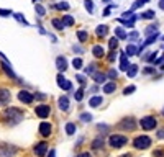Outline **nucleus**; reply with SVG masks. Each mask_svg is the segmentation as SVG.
I'll return each instance as SVG.
<instances>
[{"label": "nucleus", "instance_id": "obj_45", "mask_svg": "<svg viewBox=\"0 0 164 157\" xmlns=\"http://www.w3.org/2000/svg\"><path fill=\"white\" fill-rule=\"evenodd\" d=\"M138 33H136V31H133V33H130V35H128V38H130V39H136V38H138Z\"/></svg>", "mask_w": 164, "mask_h": 157}, {"label": "nucleus", "instance_id": "obj_41", "mask_svg": "<svg viewBox=\"0 0 164 157\" xmlns=\"http://www.w3.org/2000/svg\"><path fill=\"white\" fill-rule=\"evenodd\" d=\"M153 16H154V12L149 10V12H146V13H143V15H141V18H153Z\"/></svg>", "mask_w": 164, "mask_h": 157}, {"label": "nucleus", "instance_id": "obj_53", "mask_svg": "<svg viewBox=\"0 0 164 157\" xmlns=\"http://www.w3.org/2000/svg\"><path fill=\"white\" fill-rule=\"evenodd\" d=\"M141 2H143V3H146V2H148V0H141Z\"/></svg>", "mask_w": 164, "mask_h": 157}, {"label": "nucleus", "instance_id": "obj_36", "mask_svg": "<svg viewBox=\"0 0 164 157\" xmlns=\"http://www.w3.org/2000/svg\"><path fill=\"white\" fill-rule=\"evenodd\" d=\"M77 38H79L81 43H84V41L87 39V33H85V31H79V33H77Z\"/></svg>", "mask_w": 164, "mask_h": 157}, {"label": "nucleus", "instance_id": "obj_4", "mask_svg": "<svg viewBox=\"0 0 164 157\" xmlns=\"http://www.w3.org/2000/svg\"><path fill=\"white\" fill-rule=\"evenodd\" d=\"M133 146L136 147V149H148V147L151 146V139H149L148 136H138V137H135Z\"/></svg>", "mask_w": 164, "mask_h": 157}, {"label": "nucleus", "instance_id": "obj_38", "mask_svg": "<svg viewBox=\"0 0 164 157\" xmlns=\"http://www.w3.org/2000/svg\"><path fill=\"white\" fill-rule=\"evenodd\" d=\"M36 12H38V15L40 16H44V13H46L44 7H41V5H36Z\"/></svg>", "mask_w": 164, "mask_h": 157}, {"label": "nucleus", "instance_id": "obj_8", "mask_svg": "<svg viewBox=\"0 0 164 157\" xmlns=\"http://www.w3.org/2000/svg\"><path fill=\"white\" fill-rule=\"evenodd\" d=\"M33 151H35V154L38 157L46 156V154H48V144L44 141H41V142H38V144L35 146V149H33Z\"/></svg>", "mask_w": 164, "mask_h": 157}, {"label": "nucleus", "instance_id": "obj_30", "mask_svg": "<svg viewBox=\"0 0 164 157\" xmlns=\"http://www.w3.org/2000/svg\"><path fill=\"white\" fill-rule=\"evenodd\" d=\"M81 121H84V123L92 121V115H90V113H82L81 115Z\"/></svg>", "mask_w": 164, "mask_h": 157}, {"label": "nucleus", "instance_id": "obj_21", "mask_svg": "<svg viewBox=\"0 0 164 157\" xmlns=\"http://www.w3.org/2000/svg\"><path fill=\"white\" fill-rule=\"evenodd\" d=\"M136 52H138V49H136V46L135 44H128L126 46V52H125V54H126V56H135V54H136Z\"/></svg>", "mask_w": 164, "mask_h": 157}, {"label": "nucleus", "instance_id": "obj_6", "mask_svg": "<svg viewBox=\"0 0 164 157\" xmlns=\"http://www.w3.org/2000/svg\"><path fill=\"white\" fill-rule=\"evenodd\" d=\"M16 152V147L10 144H0V157H13Z\"/></svg>", "mask_w": 164, "mask_h": 157}, {"label": "nucleus", "instance_id": "obj_35", "mask_svg": "<svg viewBox=\"0 0 164 157\" xmlns=\"http://www.w3.org/2000/svg\"><path fill=\"white\" fill-rule=\"evenodd\" d=\"M13 16H15V18H16V20H18V21H20V23H23V25H28V21L25 20V16L21 15V13H15V15H13Z\"/></svg>", "mask_w": 164, "mask_h": 157}, {"label": "nucleus", "instance_id": "obj_52", "mask_svg": "<svg viewBox=\"0 0 164 157\" xmlns=\"http://www.w3.org/2000/svg\"><path fill=\"white\" fill-rule=\"evenodd\" d=\"M90 90H92V92H98V85H97V84H95V85H92V88H90Z\"/></svg>", "mask_w": 164, "mask_h": 157}, {"label": "nucleus", "instance_id": "obj_47", "mask_svg": "<svg viewBox=\"0 0 164 157\" xmlns=\"http://www.w3.org/2000/svg\"><path fill=\"white\" fill-rule=\"evenodd\" d=\"M153 72H154V69H153V67H146V69L143 71V74H153Z\"/></svg>", "mask_w": 164, "mask_h": 157}, {"label": "nucleus", "instance_id": "obj_17", "mask_svg": "<svg viewBox=\"0 0 164 157\" xmlns=\"http://www.w3.org/2000/svg\"><path fill=\"white\" fill-rule=\"evenodd\" d=\"M92 54H94V56H95V57H103V54H105V51H103V48H102V46H94V48H92Z\"/></svg>", "mask_w": 164, "mask_h": 157}, {"label": "nucleus", "instance_id": "obj_39", "mask_svg": "<svg viewBox=\"0 0 164 157\" xmlns=\"http://www.w3.org/2000/svg\"><path fill=\"white\" fill-rule=\"evenodd\" d=\"M135 88H136L135 85H130V87H126V88L123 90V93H125V95H130V93H133L135 92Z\"/></svg>", "mask_w": 164, "mask_h": 157}, {"label": "nucleus", "instance_id": "obj_14", "mask_svg": "<svg viewBox=\"0 0 164 157\" xmlns=\"http://www.w3.org/2000/svg\"><path fill=\"white\" fill-rule=\"evenodd\" d=\"M2 69L5 71V74H7L8 77H12V79H16V74L13 72V69H12V67L8 66V62H7V61L2 62Z\"/></svg>", "mask_w": 164, "mask_h": 157}, {"label": "nucleus", "instance_id": "obj_46", "mask_svg": "<svg viewBox=\"0 0 164 157\" xmlns=\"http://www.w3.org/2000/svg\"><path fill=\"white\" fill-rule=\"evenodd\" d=\"M115 56H117V52H115V51H112V52H110V56H108V61H110V62H113Z\"/></svg>", "mask_w": 164, "mask_h": 157}, {"label": "nucleus", "instance_id": "obj_3", "mask_svg": "<svg viewBox=\"0 0 164 157\" xmlns=\"http://www.w3.org/2000/svg\"><path fill=\"white\" fill-rule=\"evenodd\" d=\"M139 124H141V128H143L144 131H151V129L156 128L158 121H156V118H154V116H144V118H141Z\"/></svg>", "mask_w": 164, "mask_h": 157}, {"label": "nucleus", "instance_id": "obj_50", "mask_svg": "<svg viewBox=\"0 0 164 157\" xmlns=\"http://www.w3.org/2000/svg\"><path fill=\"white\" fill-rule=\"evenodd\" d=\"M48 157H56V151H54V149H51V151H49V156Z\"/></svg>", "mask_w": 164, "mask_h": 157}, {"label": "nucleus", "instance_id": "obj_29", "mask_svg": "<svg viewBox=\"0 0 164 157\" xmlns=\"http://www.w3.org/2000/svg\"><path fill=\"white\" fill-rule=\"evenodd\" d=\"M53 26H54L56 30L61 31L62 28H64V23H62V20H53Z\"/></svg>", "mask_w": 164, "mask_h": 157}, {"label": "nucleus", "instance_id": "obj_44", "mask_svg": "<svg viewBox=\"0 0 164 157\" xmlns=\"http://www.w3.org/2000/svg\"><path fill=\"white\" fill-rule=\"evenodd\" d=\"M156 33V26H148V28H146V35H149V33Z\"/></svg>", "mask_w": 164, "mask_h": 157}, {"label": "nucleus", "instance_id": "obj_2", "mask_svg": "<svg viewBox=\"0 0 164 157\" xmlns=\"http://www.w3.org/2000/svg\"><path fill=\"white\" fill-rule=\"evenodd\" d=\"M128 142V137L122 136V134H112L110 139H108V144L113 147V149H118V147H123Z\"/></svg>", "mask_w": 164, "mask_h": 157}, {"label": "nucleus", "instance_id": "obj_15", "mask_svg": "<svg viewBox=\"0 0 164 157\" xmlns=\"http://www.w3.org/2000/svg\"><path fill=\"white\" fill-rule=\"evenodd\" d=\"M57 105H59V108H61L62 111H67L69 110V98L67 97H61L57 100Z\"/></svg>", "mask_w": 164, "mask_h": 157}, {"label": "nucleus", "instance_id": "obj_26", "mask_svg": "<svg viewBox=\"0 0 164 157\" xmlns=\"http://www.w3.org/2000/svg\"><path fill=\"white\" fill-rule=\"evenodd\" d=\"M62 23H64V26H72L74 25V18H72L71 15H66L62 18Z\"/></svg>", "mask_w": 164, "mask_h": 157}, {"label": "nucleus", "instance_id": "obj_31", "mask_svg": "<svg viewBox=\"0 0 164 157\" xmlns=\"http://www.w3.org/2000/svg\"><path fill=\"white\" fill-rule=\"evenodd\" d=\"M84 5H85V8H87L89 13H92V12H94V3H92V0H84Z\"/></svg>", "mask_w": 164, "mask_h": 157}, {"label": "nucleus", "instance_id": "obj_42", "mask_svg": "<svg viewBox=\"0 0 164 157\" xmlns=\"http://www.w3.org/2000/svg\"><path fill=\"white\" fill-rule=\"evenodd\" d=\"M0 15H2V16H8V15H12V10H5V8H0Z\"/></svg>", "mask_w": 164, "mask_h": 157}, {"label": "nucleus", "instance_id": "obj_49", "mask_svg": "<svg viewBox=\"0 0 164 157\" xmlns=\"http://www.w3.org/2000/svg\"><path fill=\"white\" fill-rule=\"evenodd\" d=\"M77 157H92V156H90L89 152H81V154H79Z\"/></svg>", "mask_w": 164, "mask_h": 157}, {"label": "nucleus", "instance_id": "obj_37", "mask_svg": "<svg viewBox=\"0 0 164 157\" xmlns=\"http://www.w3.org/2000/svg\"><path fill=\"white\" fill-rule=\"evenodd\" d=\"M82 97H84V88H79V90L76 92V100H77V101H81V100H82Z\"/></svg>", "mask_w": 164, "mask_h": 157}, {"label": "nucleus", "instance_id": "obj_33", "mask_svg": "<svg viewBox=\"0 0 164 157\" xmlns=\"http://www.w3.org/2000/svg\"><path fill=\"white\" fill-rule=\"evenodd\" d=\"M85 74L87 75H94L95 74V64H90L89 67H85Z\"/></svg>", "mask_w": 164, "mask_h": 157}, {"label": "nucleus", "instance_id": "obj_12", "mask_svg": "<svg viewBox=\"0 0 164 157\" xmlns=\"http://www.w3.org/2000/svg\"><path fill=\"white\" fill-rule=\"evenodd\" d=\"M51 128H53V126L49 124V123L43 121V123L40 124V134H41L43 137H48L49 134H51Z\"/></svg>", "mask_w": 164, "mask_h": 157}, {"label": "nucleus", "instance_id": "obj_9", "mask_svg": "<svg viewBox=\"0 0 164 157\" xmlns=\"http://www.w3.org/2000/svg\"><path fill=\"white\" fill-rule=\"evenodd\" d=\"M12 98V93L10 90H7V88H0V107H3L7 105Z\"/></svg>", "mask_w": 164, "mask_h": 157}, {"label": "nucleus", "instance_id": "obj_1", "mask_svg": "<svg viewBox=\"0 0 164 157\" xmlns=\"http://www.w3.org/2000/svg\"><path fill=\"white\" fill-rule=\"evenodd\" d=\"M23 115H25V113L21 111L20 108H15V107L8 108V110H5V111L2 113L3 121H5L8 126H15V124H18V123L23 120Z\"/></svg>", "mask_w": 164, "mask_h": 157}, {"label": "nucleus", "instance_id": "obj_18", "mask_svg": "<svg viewBox=\"0 0 164 157\" xmlns=\"http://www.w3.org/2000/svg\"><path fill=\"white\" fill-rule=\"evenodd\" d=\"M92 79L97 82V84H103L105 79H107V75H105V74H100V72H95V74L92 75Z\"/></svg>", "mask_w": 164, "mask_h": 157}, {"label": "nucleus", "instance_id": "obj_11", "mask_svg": "<svg viewBox=\"0 0 164 157\" xmlns=\"http://www.w3.org/2000/svg\"><path fill=\"white\" fill-rule=\"evenodd\" d=\"M18 100H20V101H23V103H26V105H28V103H31V101L35 100V97L31 95L30 92L21 90L20 93H18Z\"/></svg>", "mask_w": 164, "mask_h": 157}, {"label": "nucleus", "instance_id": "obj_27", "mask_svg": "<svg viewBox=\"0 0 164 157\" xmlns=\"http://www.w3.org/2000/svg\"><path fill=\"white\" fill-rule=\"evenodd\" d=\"M103 144H105V141L98 137V139H95V141L92 142V149H100V147H103Z\"/></svg>", "mask_w": 164, "mask_h": 157}, {"label": "nucleus", "instance_id": "obj_43", "mask_svg": "<svg viewBox=\"0 0 164 157\" xmlns=\"http://www.w3.org/2000/svg\"><path fill=\"white\" fill-rule=\"evenodd\" d=\"M77 80H79V84H81V85H84V84H85V77L79 74V75H77Z\"/></svg>", "mask_w": 164, "mask_h": 157}, {"label": "nucleus", "instance_id": "obj_5", "mask_svg": "<svg viewBox=\"0 0 164 157\" xmlns=\"http://www.w3.org/2000/svg\"><path fill=\"white\" fill-rule=\"evenodd\" d=\"M135 128H136V121H135L133 116L123 118L122 121L118 123V129H125V131H128V129H135Z\"/></svg>", "mask_w": 164, "mask_h": 157}, {"label": "nucleus", "instance_id": "obj_54", "mask_svg": "<svg viewBox=\"0 0 164 157\" xmlns=\"http://www.w3.org/2000/svg\"><path fill=\"white\" fill-rule=\"evenodd\" d=\"M123 157H131V156H128V154H126V156H123Z\"/></svg>", "mask_w": 164, "mask_h": 157}, {"label": "nucleus", "instance_id": "obj_10", "mask_svg": "<svg viewBox=\"0 0 164 157\" xmlns=\"http://www.w3.org/2000/svg\"><path fill=\"white\" fill-rule=\"evenodd\" d=\"M56 80H57V85L61 87L62 90H71V88H72V82L66 80V79L62 77V74H59V75H57Z\"/></svg>", "mask_w": 164, "mask_h": 157}, {"label": "nucleus", "instance_id": "obj_48", "mask_svg": "<svg viewBox=\"0 0 164 157\" xmlns=\"http://www.w3.org/2000/svg\"><path fill=\"white\" fill-rule=\"evenodd\" d=\"M156 136H158L159 139H163V137H164V129H159V131L156 133Z\"/></svg>", "mask_w": 164, "mask_h": 157}, {"label": "nucleus", "instance_id": "obj_20", "mask_svg": "<svg viewBox=\"0 0 164 157\" xmlns=\"http://www.w3.org/2000/svg\"><path fill=\"white\" fill-rule=\"evenodd\" d=\"M102 97H92V98H90V100H89V105H90V107H98V105H100V103H102Z\"/></svg>", "mask_w": 164, "mask_h": 157}, {"label": "nucleus", "instance_id": "obj_25", "mask_svg": "<svg viewBox=\"0 0 164 157\" xmlns=\"http://www.w3.org/2000/svg\"><path fill=\"white\" fill-rule=\"evenodd\" d=\"M66 133L69 134V136H72V134L76 133V124H74V123H67L66 124Z\"/></svg>", "mask_w": 164, "mask_h": 157}, {"label": "nucleus", "instance_id": "obj_24", "mask_svg": "<svg viewBox=\"0 0 164 157\" xmlns=\"http://www.w3.org/2000/svg\"><path fill=\"white\" fill-rule=\"evenodd\" d=\"M113 90H115V82H110V84H105V85H103V92H105V93H112Z\"/></svg>", "mask_w": 164, "mask_h": 157}, {"label": "nucleus", "instance_id": "obj_28", "mask_svg": "<svg viewBox=\"0 0 164 157\" xmlns=\"http://www.w3.org/2000/svg\"><path fill=\"white\" fill-rule=\"evenodd\" d=\"M72 67H74V69H81V67H82V59H81V57H74V61H72Z\"/></svg>", "mask_w": 164, "mask_h": 157}, {"label": "nucleus", "instance_id": "obj_40", "mask_svg": "<svg viewBox=\"0 0 164 157\" xmlns=\"http://www.w3.org/2000/svg\"><path fill=\"white\" fill-rule=\"evenodd\" d=\"M108 77H110V79H117V77H118V71H115V69H110V72H108Z\"/></svg>", "mask_w": 164, "mask_h": 157}, {"label": "nucleus", "instance_id": "obj_16", "mask_svg": "<svg viewBox=\"0 0 164 157\" xmlns=\"http://www.w3.org/2000/svg\"><path fill=\"white\" fill-rule=\"evenodd\" d=\"M128 67H130L128 56H126V54H122V56H120V69H122V71H128Z\"/></svg>", "mask_w": 164, "mask_h": 157}, {"label": "nucleus", "instance_id": "obj_55", "mask_svg": "<svg viewBox=\"0 0 164 157\" xmlns=\"http://www.w3.org/2000/svg\"><path fill=\"white\" fill-rule=\"evenodd\" d=\"M163 115H164V110H163Z\"/></svg>", "mask_w": 164, "mask_h": 157}, {"label": "nucleus", "instance_id": "obj_34", "mask_svg": "<svg viewBox=\"0 0 164 157\" xmlns=\"http://www.w3.org/2000/svg\"><path fill=\"white\" fill-rule=\"evenodd\" d=\"M108 46H110V49H112V51H115V49H117V46H118V39H117V38H112L110 43H108Z\"/></svg>", "mask_w": 164, "mask_h": 157}, {"label": "nucleus", "instance_id": "obj_22", "mask_svg": "<svg viewBox=\"0 0 164 157\" xmlns=\"http://www.w3.org/2000/svg\"><path fill=\"white\" fill-rule=\"evenodd\" d=\"M136 72H138V66H130L128 67V71H126V75L128 77H131V79H133V77H136Z\"/></svg>", "mask_w": 164, "mask_h": 157}, {"label": "nucleus", "instance_id": "obj_7", "mask_svg": "<svg viewBox=\"0 0 164 157\" xmlns=\"http://www.w3.org/2000/svg\"><path fill=\"white\" fill-rule=\"evenodd\" d=\"M35 113H36V116H40V118H48L51 115V108H49V105H38L35 108Z\"/></svg>", "mask_w": 164, "mask_h": 157}, {"label": "nucleus", "instance_id": "obj_13", "mask_svg": "<svg viewBox=\"0 0 164 157\" xmlns=\"http://www.w3.org/2000/svg\"><path fill=\"white\" fill-rule=\"evenodd\" d=\"M56 67L59 69V72H64L67 69V61H66V57L64 56H59L56 59Z\"/></svg>", "mask_w": 164, "mask_h": 157}, {"label": "nucleus", "instance_id": "obj_19", "mask_svg": "<svg viewBox=\"0 0 164 157\" xmlns=\"http://www.w3.org/2000/svg\"><path fill=\"white\" fill-rule=\"evenodd\" d=\"M107 31H108V28L105 25H100V26H97V30H95V33H97V36L98 38H103V36L107 35Z\"/></svg>", "mask_w": 164, "mask_h": 157}, {"label": "nucleus", "instance_id": "obj_51", "mask_svg": "<svg viewBox=\"0 0 164 157\" xmlns=\"http://www.w3.org/2000/svg\"><path fill=\"white\" fill-rule=\"evenodd\" d=\"M159 8H161V10H164V0H159Z\"/></svg>", "mask_w": 164, "mask_h": 157}, {"label": "nucleus", "instance_id": "obj_23", "mask_svg": "<svg viewBox=\"0 0 164 157\" xmlns=\"http://www.w3.org/2000/svg\"><path fill=\"white\" fill-rule=\"evenodd\" d=\"M115 35H117L120 39H125V38H128V35L125 33V30H123V28H115Z\"/></svg>", "mask_w": 164, "mask_h": 157}, {"label": "nucleus", "instance_id": "obj_32", "mask_svg": "<svg viewBox=\"0 0 164 157\" xmlns=\"http://www.w3.org/2000/svg\"><path fill=\"white\" fill-rule=\"evenodd\" d=\"M54 8H57V10H69V3L67 2H61V3L54 5Z\"/></svg>", "mask_w": 164, "mask_h": 157}]
</instances>
